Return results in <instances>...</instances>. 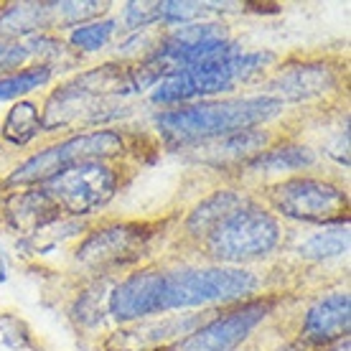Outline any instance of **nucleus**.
Returning <instances> with one entry per match:
<instances>
[{
    "label": "nucleus",
    "mask_w": 351,
    "mask_h": 351,
    "mask_svg": "<svg viewBox=\"0 0 351 351\" xmlns=\"http://www.w3.org/2000/svg\"><path fill=\"white\" fill-rule=\"evenodd\" d=\"M282 110L278 97H239L221 102H202V105L168 110L156 117L160 132L176 143L214 141L221 135L250 130L252 125L265 123Z\"/></svg>",
    "instance_id": "f257e3e1"
},
{
    "label": "nucleus",
    "mask_w": 351,
    "mask_h": 351,
    "mask_svg": "<svg viewBox=\"0 0 351 351\" xmlns=\"http://www.w3.org/2000/svg\"><path fill=\"white\" fill-rule=\"evenodd\" d=\"M270 62L272 53L242 51L237 44L229 41L219 53L163 77L153 89V102L178 105V102H191L199 97L219 95V92L232 89V84L237 80H245L252 71L263 69L265 64Z\"/></svg>",
    "instance_id": "f03ea898"
},
{
    "label": "nucleus",
    "mask_w": 351,
    "mask_h": 351,
    "mask_svg": "<svg viewBox=\"0 0 351 351\" xmlns=\"http://www.w3.org/2000/svg\"><path fill=\"white\" fill-rule=\"evenodd\" d=\"M257 290V278L242 267H178L158 270L156 303L158 313L176 308L242 300Z\"/></svg>",
    "instance_id": "7ed1b4c3"
},
{
    "label": "nucleus",
    "mask_w": 351,
    "mask_h": 351,
    "mask_svg": "<svg viewBox=\"0 0 351 351\" xmlns=\"http://www.w3.org/2000/svg\"><path fill=\"white\" fill-rule=\"evenodd\" d=\"M280 242V227L270 211L239 204L206 234L209 255L221 263H245L272 252Z\"/></svg>",
    "instance_id": "20e7f679"
},
{
    "label": "nucleus",
    "mask_w": 351,
    "mask_h": 351,
    "mask_svg": "<svg viewBox=\"0 0 351 351\" xmlns=\"http://www.w3.org/2000/svg\"><path fill=\"white\" fill-rule=\"evenodd\" d=\"M123 153V138L112 130H97L87 135H77L69 141L46 148L34 158H28L16 173L8 178V184H44L46 178L62 173L64 168L84 163V160H102Z\"/></svg>",
    "instance_id": "39448f33"
},
{
    "label": "nucleus",
    "mask_w": 351,
    "mask_h": 351,
    "mask_svg": "<svg viewBox=\"0 0 351 351\" xmlns=\"http://www.w3.org/2000/svg\"><path fill=\"white\" fill-rule=\"evenodd\" d=\"M114 171L102 160H84L64 168L44 181V193L59 209L69 214H92L102 209L114 193Z\"/></svg>",
    "instance_id": "423d86ee"
},
{
    "label": "nucleus",
    "mask_w": 351,
    "mask_h": 351,
    "mask_svg": "<svg viewBox=\"0 0 351 351\" xmlns=\"http://www.w3.org/2000/svg\"><path fill=\"white\" fill-rule=\"evenodd\" d=\"M270 202L282 217L318 221V224L346 221V206H349L343 189L328 184L324 178H308V176L278 184L270 191Z\"/></svg>",
    "instance_id": "0eeeda50"
},
{
    "label": "nucleus",
    "mask_w": 351,
    "mask_h": 351,
    "mask_svg": "<svg viewBox=\"0 0 351 351\" xmlns=\"http://www.w3.org/2000/svg\"><path fill=\"white\" fill-rule=\"evenodd\" d=\"M267 311L270 300H247L227 316L214 318L199 331H191L168 351H232L267 316Z\"/></svg>",
    "instance_id": "6e6552de"
},
{
    "label": "nucleus",
    "mask_w": 351,
    "mask_h": 351,
    "mask_svg": "<svg viewBox=\"0 0 351 351\" xmlns=\"http://www.w3.org/2000/svg\"><path fill=\"white\" fill-rule=\"evenodd\" d=\"M143 247V234L135 227H107L92 232L77 250V260L92 270H107L135 260Z\"/></svg>",
    "instance_id": "1a4fd4ad"
},
{
    "label": "nucleus",
    "mask_w": 351,
    "mask_h": 351,
    "mask_svg": "<svg viewBox=\"0 0 351 351\" xmlns=\"http://www.w3.org/2000/svg\"><path fill=\"white\" fill-rule=\"evenodd\" d=\"M349 295L334 293L326 295L311 308L303 321V331L313 343H328L334 339H346L349 334Z\"/></svg>",
    "instance_id": "9d476101"
},
{
    "label": "nucleus",
    "mask_w": 351,
    "mask_h": 351,
    "mask_svg": "<svg viewBox=\"0 0 351 351\" xmlns=\"http://www.w3.org/2000/svg\"><path fill=\"white\" fill-rule=\"evenodd\" d=\"M265 143H267V132L250 128V130L221 135L214 141H204L199 150H204L202 158L211 160V163H224V160H245L255 156L265 148Z\"/></svg>",
    "instance_id": "9b49d317"
},
{
    "label": "nucleus",
    "mask_w": 351,
    "mask_h": 351,
    "mask_svg": "<svg viewBox=\"0 0 351 351\" xmlns=\"http://www.w3.org/2000/svg\"><path fill=\"white\" fill-rule=\"evenodd\" d=\"M59 206L46 196L44 191H36V193H26V196H18L16 206L10 209V217L16 221L18 227L23 229H36L51 221L56 217Z\"/></svg>",
    "instance_id": "f8f14e48"
},
{
    "label": "nucleus",
    "mask_w": 351,
    "mask_h": 351,
    "mask_svg": "<svg viewBox=\"0 0 351 351\" xmlns=\"http://www.w3.org/2000/svg\"><path fill=\"white\" fill-rule=\"evenodd\" d=\"M38 132H41V123H38V110L34 102H18L16 107H10L3 123V138H8L16 145H26Z\"/></svg>",
    "instance_id": "ddd939ff"
},
{
    "label": "nucleus",
    "mask_w": 351,
    "mask_h": 351,
    "mask_svg": "<svg viewBox=\"0 0 351 351\" xmlns=\"http://www.w3.org/2000/svg\"><path fill=\"white\" fill-rule=\"evenodd\" d=\"M239 196L237 193H229V191H219L214 193L209 202H204L199 209L191 214V219H189V229H191L193 234H209L211 227L217 224L219 219H224L229 211L237 209L239 206Z\"/></svg>",
    "instance_id": "4468645a"
},
{
    "label": "nucleus",
    "mask_w": 351,
    "mask_h": 351,
    "mask_svg": "<svg viewBox=\"0 0 351 351\" xmlns=\"http://www.w3.org/2000/svg\"><path fill=\"white\" fill-rule=\"evenodd\" d=\"M349 250V232L346 227L324 229L308 239L306 245H300V255L308 260H328V257H339Z\"/></svg>",
    "instance_id": "2eb2a0df"
},
{
    "label": "nucleus",
    "mask_w": 351,
    "mask_h": 351,
    "mask_svg": "<svg viewBox=\"0 0 351 351\" xmlns=\"http://www.w3.org/2000/svg\"><path fill=\"white\" fill-rule=\"evenodd\" d=\"M331 84L328 80V71L326 69H295L285 74L280 80V87L285 89V95L293 97V99H303V97L318 95V92H326V87Z\"/></svg>",
    "instance_id": "dca6fc26"
},
{
    "label": "nucleus",
    "mask_w": 351,
    "mask_h": 351,
    "mask_svg": "<svg viewBox=\"0 0 351 351\" xmlns=\"http://www.w3.org/2000/svg\"><path fill=\"white\" fill-rule=\"evenodd\" d=\"M313 150L308 148H275L267 150L265 156L252 163V168H263V171H295V168H306L313 166Z\"/></svg>",
    "instance_id": "f3484780"
},
{
    "label": "nucleus",
    "mask_w": 351,
    "mask_h": 351,
    "mask_svg": "<svg viewBox=\"0 0 351 351\" xmlns=\"http://www.w3.org/2000/svg\"><path fill=\"white\" fill-rule=\"evenodd\" d=\"M51 77V69L49 66H31V69H23L18 74H10V77H3L0 80V102L3 99H16L21 95H28L31 89L46 84Z\"/></svg>",
    "instance_id": "a211bd4d"
},
{
    "label": "nucleus",
    "mask_w": 351,
    "mask_h": 351,
    "mask_svg": "<svg viewBox=\"0 0 351 351\" xmlns=\"http://www.w3.org/2000/svg\"><path fill=\"white\" fill-rule=\"evenodd\" d=\"M114 31V21H97V23H84L71 31V44L82 51H99L105 49L110 36Z\"/></svg>",
    "instance_id": "6ab92c4d"
},
{
    "label": "nucleus",
    "mask_w": 351,
    "mask_h": 351,
    "mask_svg": "<svg viewBox=\"0 0 351 351\" xmlns=\"http://www.w3.org/2000/svg\"><path fill=\"white\" fill-rule=\"evenodd\" d=\"M156 10H158L160 21H166V23H189L193 18L204 16L206 5H202V3H173V0H168V3H156Z\"/></svg>",
    "instance_id": "aec40b11"
},
{
    "label": "nucleus",
    "mask_w": 351,
    "mask_h": 351,
    "mask_svg": "<svg viewBox=\"0 0 351 351\" xmlns=\"http://www.w3.org/2000/svg\"><path fill=\"white\" fill-rule=\"evenodd\" d=\"M0 336H3V341L8 343L10 349H26L31 343L28 326L18 316H10V313L0 316Z\"/></svg>",
    "instance_id": "412c9836"
},
{
    "label": "nucleus",
    "mask_w": 351,
    "mask_h": 351,
    "mask_svg": "<svg viewBox=\"0 0 351 351\" xmlns=\"http://www.w3.org/2000/svg\"><path fill=\"white\" fill-rule=\"evenodd\" d=\"M158 18V10H156V3H130L125 8V21L130 28H145L150 21Z\"/></svg>",
    "instance_id": "4be33fe9"
},
{
    "label": "nucleus",
    "mask_w": 351,
    "mask_h": 351,
    "mask_svg": "<svg viewBox=\"0 0 351 351\" xmlns=\"http://www.w3.org/2000/svg\"><path fill=\"white\" fill-rule=\"evenodd\" d=\"M5 272H8V265H5V255H3V250H0V282L5 280Z\"/></svg>",
    "instance_id": "5701e85b"
}]
</instances>
